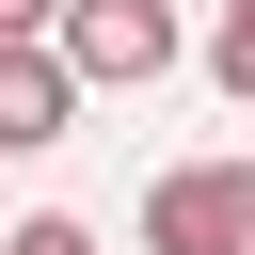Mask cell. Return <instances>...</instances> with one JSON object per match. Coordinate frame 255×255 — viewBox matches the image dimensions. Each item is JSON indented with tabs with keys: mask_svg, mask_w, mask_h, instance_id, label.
<instances>
[{
	"mask_svg": "<svg viewBox=\"0 0 255 255\" xmlns=\"http://www.w3.org/2000/svg\"><path fill=\"white\" fill-rule=\"evenodd\" d=\"M48 48L80 96H143L175 80V0H48Z\"/></svg>",
	"mask_w": 255,
	"mask_h": 255,
	"instance_id": "6da1fadb",
	"label": "cell"
},
{
	"mask_svg": "<svg viewBox=\"0 0 255 255\" xmlns=\"http://www.w3.org/2000/svg\"><path fill=\"white\" fill-rule=\"evenodd\" d=\"M143 255H255V159H175L143 191Z\"/></svg>",
	"mask_w": 255,
	"mask_h": 255,
	"instance_id": "7a4b0ae2",
	"label": "cell"
},
{
	"mask_svg": "<svg viewBox=\"0 0 255 255\" xmlns=\"http://www.w3.org/2000/svg\"><path fill=\"white\" fill-rule=\"evenodd\" d=\"M80 128V80H64V48L48 32H0V159H48Z\"/></svg>",
	"mask_w": 255,
	"mask_h": 255,
	"instance_id": "3957f363",
	"label": "cell"
},
{
	"mask_svg": "<svg viewBox=\"0 0 255 255\" xmlns=\"http://www.w3.org/2000/svg\"><path fill=\"white\" fill-rule=\"evenodd\" d=\"M207 80H223V96L255 112V0H223V32H207Z\"/></svg>",
	"mask_w": 255,
	"mask_h": 255,
	"instance_id": "277c9868",
	"label": "cell"
},
{
	"mask_svg": "<svg viewBox=\"0 0 255 255\" xmlns=\"http://www.w3.org/2000/svg\"><path fill=\"white\" fill-rule=\"evenodd\" d=\"M0 255H96V223H64V207H32V223H0Z\"/></svg>",
	"mask_w": 255,
	"mask_h": 255,
	"instance_id": "5b68a950",
	"label": "cell"
},
{
	"mask_svg": "<svg viewBox=\"0 0 255 255\" xmlns=\"http://www.w3.org/2000/svg\"><path fill=\"white\" fill-rule=\"evenodd\" d=\"M0 32H48V0H0Z\"/></svg>",
	"mask_w": 255,
	"mask_h": 255,
	"instance_id": "8992f818",
	"label": "cell"
}]
</instances>
